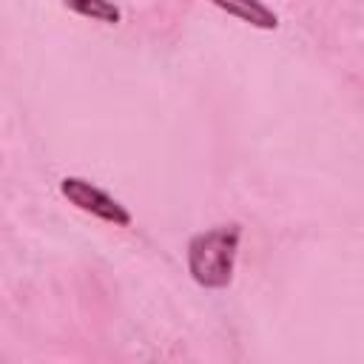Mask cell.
I'll list each match as a JSON object with an SVG mask.
<instances>
[{
    "instance_id": "1",
    "label": "cell",
    "mask_w": 364,
    "mask_h": 364,
    "mask_svg": "<svg viewBox=\"0 0 364 364\" xmlns=\"http://www.w3.org/2000/svg\"><path fill=\"white\" fill-rule=\"evenodd\" d=\"M242 242V225H216L188 242V273L199 287L225 290L233 279V262Z\"/></svg>"
},
{
    "instance_id": "2",
    "label": "cell",
    "mask_w": 364,
    "mask_h": 364,
    "mask_svg": "<svg viewBox=\"0 0 364 364\" xmlns=\"http://www.w3.org/2000/svg\"><path fill=\"white\" fill-rule=\"evenodd\" d=\"M60 191H63V196H65L74 208H80L82 213H91V216H97V219H102V222H108V225H114V228H128L131 219H134L131 210H128L122 202H117L114 196H108L102 188L91 185L88 179L65 176V179L60 182Z\"/></svg>"
},
{
    "instance_id": "3",
    "label": "cell",
    "mask_w": 364,
    "mask_h": 364,
    "mask_svg": "<svg viewBox=\"0 0 364 364\" xmlns=\"http://www.w3.org/2000/svg\"><path fill=\"white\" fill-rule=\"evenodd\" d=\"M210 3L253 28H264V31L279 28V14L270 6H264L262 0H210Z\"/></svg>"
},
{
    "instance_id": "4",
    "label": "cell",
    "mask_w": 364,
    "mask_h": 364,
    "mask_svg": "<svg viewBox=\"0 0 364 364\" xmlns=\"http://www.w3.org/2000/svg\"><path fill=\"white\" fill-rule=\"evenodd\" d=\"M63 6L71 9L80 17L100 20V23H108V26H117L122 20V11L114 6V0H63Z\"/></svg>"
}]
</instances>
